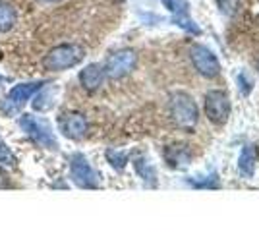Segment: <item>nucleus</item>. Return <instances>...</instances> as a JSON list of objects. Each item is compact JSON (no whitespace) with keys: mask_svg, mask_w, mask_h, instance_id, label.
I'll list each match as a JSON object with an SVG mask.
<instances>
[{"mask_svg":"<svg viewBox=\"0 0 259 232\" xmlns=\"http://www.w3.org/2000/svg\"><path fill=\"white\" fill-rule=\"evenodd\" d=\"M8 184H10V178H8V174L0 168V188H6Z\"/></svg>","mask_w":259,"mask_h":232,"instance_id":"4be33fe9","label":"nucleus"},{"mask_svg":"<svg viewBox=\"0 0 259 232\" xmlns=\"http://www.w3.org/2000/svg\"><path fill=\"white\" fill-rule=\"evenodd\" d=\"M0 163H4V165H16V157L12 155V151L6 147L4 142H0Z\"/></svg>","mask_w":259,"mask_h":232,"instance_id":"aec40b11","label":"nucleus"},{"mask_svg":"<svg viewBox=\"0 0 259 232\" xmlns=\"http://www.w3.org/2000/svg\"><path fill=\"white\" fill-rule=\"evenodd\" d=\"M20 124H22V128L29 133V137H31L37 145L49 147V149H56V147H58L56 137H54L53 130H51V126H49L45 120L35 118V116H31V114H27V116H23L22 120H20Z\"/></svg>","mask_w":259,"mask_h":232,"instance_id":"39448f33","label":"nucleus"},{"mask_svg":"<svg viewBox=\"0 0 259 232\" xmlns=\"http://www.w3.org/2000/svg\"><path fill=\"white\" fill-rule=\"evenodd\" d=\"M188 184H190V186H194V188H199V190L221 188V180H219V174H217V172H211V174H207V176L188 178Z\"/></svg>","mask_w":259,"mask_h":232,"instance_id":"4468645a","label":"nucleus"},{"mask_svg":"<svg viewBox=\"0 0 259 232\" xmlns=\"http://www.w3.org/2000/svg\"><path fill=\"white\" fill-rule=\"evenodd\" d=\"M162 2H164V6L172 12L174 16H184V14H188V4H186L184 0H162Z\"/></svg>","mask_w":259,"mask_h":232,"instance_id":"6ab92c4d","label":"nucleus"},{"mask_svg":"<svg viewBox=\"0 0 259 232\" xmlns=\"http://www.w3.org/2000/svg\"><path fill=\"white\" fill-rule=\"evenodd\" d=\"M16 20H18V16L10 4H0V33L10 31L16 25Z\"/></svg>","mask_w":259,"mask_h":232,"instance_id":"2eb2a0df","label":"nucleus"},{"mask_svg":"<svg viewBox=\"0 0 259 232\" xmlns=\"http://www.w3.org/2000/svg\"><path fill=\"white\" fill-rule=\"evenodd\" d=\"M83 56H85V51L79 44H60V47H54L45 56L43 66L51 72H62V70L77 66L83 60Z\"/></svg>","mask_w":259,"mask_h":232,"instance_id":"f03ea898","label":"nucleus"},{"mask_svg":"<svg viewBox=\"0 0 259 232\" xmlns=\"http://www.w3.org/2000/svg\"><path fill=\"white\" fill-rule=\"evenodd\" d=\"M107 159H108V163L114 166L116 170H122L124 166L128 165V153H124V151H118V149H108V151H107Z\"/></svg>","mask_w":259,"mask_h":232,"instance_id":"f3484780","label":"nucleus"},{"mask_svg":"<svg viewBox=\"0 0 259 232\" xmlns=\"http://www.w3.org/2000/svg\"><path fill=\"white\" fill-rule=\"evenodd\" d=\"M257 70H259V64H257Z\"/></svg>","mask_w":259,"mask_h":232,"instance_id":"b1692460","label":"nucleus"},{"mask_svg":"<svg viewBox=\"0 0 259 232\" xmlns=\"http://www.w3.org/2000/svg\"><path fill=\"white\" fill-rule=\"evenodd\" d=\"M54 95H56V87H51L43 91L41 95H37L35 101H33V109L35 111H47V109H51L54 105Z\"/></svg>","mask_w":259,"mask_h":232,"instance_id":"dca6fc26","label":"nucleus"},{"mask_svg":"<svg viewBox=\"0 0 259 232\" xmlns=\"http://www.w3.org/2000/svg\"><path fill=\"white\" fill-rule=\"evenodd\" d=\"M60 130L70 140H81L87 133V118L79 112H70L60 118Z\"/></svg>","mask_w":259,"mask_h":232,"instance_id":"1a4fd4ad","label":"nucleus"},{"mask_svg":"<svg viewBox=\"0 0 259 232\" xmlns=\"http://www.w3.org/2000/svg\"><path fill=\"white\" fill-rule=\"evenodd\" d=\"M207 118L213 124H225L230 116V99L225 91H209L205 95V103H203Z\"/></svg>","mask_w":259,"mask_h":232,"instance_id":"423d86ee","label":"nucleus"},{"mask_svg":"<svg viewBox=\"0 0 259 232\" xmlns=\"http://www.w3.org/2000/svg\"><path fill=\"white\" fill-rule=\"evenodd\" d=\"M236 79H238V85H240V89H242V93H244V95H249V91H251V87H253V85H251V81L248 79V76L242 72V74H238Z\"/></svg>","mask_w":259,"mask_h":232,"instance_id":"412c9836","label":"nucleus"},{"mask_svg":"<svg viewBox=\"0 0 259 232\" xmlns=\"http://www.w3.org/2000/svg\"><path fill=\"white\" fill-rule=\"evenodd\" d=\"M164 161L170 168H184L190 165L192 153L186 145H168L164 149Z\"/></svg>","mask_w":259,"mask_h":232,"instance_id":"f8f14e48","label":"nucleus"},{"mask_svg":"<svg viewBox=\"0 0 259 232\" xmlns=\"http://www.w3.org/2000/svg\"><path fill=\"white\" fill-rule=\"evenodd\" d=\"M105 77L107 76H105L103 66H99V64H89V66H85L79 72V83H81L83 89H87V91H97V89L103 85Z\"/></svg>","mask_w":259,"mask_h":232,"instance_id":"9d476101","label":"nucleus"},{"mask_svg":"<svg viewBox=\"0 0 259 232\" xmlns=\"http://www.w3.org/2000/svg\"><path fill=\"white\" fill-rule=\"evenodd\" d=\"M39 2H43V4H54V2H60V0H39Z\"/></svg>","mask_w":259,"mask_h":232,"instance_id":"5701e85b","label":"nucleus"},{"mask_svg":"<svg viewBox=\"0 0 259 232\" xmlns=\"http://www.w3.org/2000/svg\"><path fill=\"white\" fill-rule=\"evenodd\" d=\"M134 166H136V172L140 174V178L145 184H149V186H155V184H157V170H155V166L149 163V159L138 157V159L134 161Z\"/></svg>","mask_w":259,"mask_h":232,"instance_id":"ddd939ff","label":"nucleus"},{"mask_svg":"<svg viewBox=\"0 0 259 232\" xmlns=\"http://www.w3.org/2000/svg\"><path fill=\"white\" fill-rule=\"evenodd\" d=\"M257 168V147L253 144L246 145L238 157V170L244 178H251Z\"/></svg>","mask_w":259,"mask_h":232,"instance_id":"9b49d317","label":"nucleus"},{"mask_svg":"<svg viewBox=\"0 0 259 232\" xmlns=\"http://www.w3.org/2000/svg\"><path fill=\"white\" fill-rule=\"evenodd\" d=\"M70 170H72V180L79 188H97L99 186V174L93 170V166L87 163L83 155H74L72 157Z\"/></svg>","mask_w":259,"mask_h":232,"instance_id":"0eeeda50","label":"nucleus"},{"mask_svg":"<svg viewBox=\"0 0 259 232\" xmlns=\"http://www.w3.org/2000/svg\"><path fill=\"white\" fill-rule=\"evenodd\" d=\"M168 112H170V118L174 124L182 130H194L197 120H199V111H197L195 101L184 91L170 95Z\"/></svg>","mask_w":259,"mask_h":232,"instance_id":"f257e3e1","label":"nucleus"},{"mask_svg":"<svg viewBox=\"0 0 259 232\" xmlns=\"http://www.w3.org/2000/svg\"><path fill=\"white\" fill-rule=\"evenodd\" d=\"M43 85H45L43 81H31V83H22V85H16V87L8 93V99H6V103L2 105V111L8 112V114H12L16 109H20V107H22L23 103L31 97L35 91H39V89L43 87Z\"/></svg>","mask_w":259,"mask_h":232,"instance_id":"6e6552de","label":"nucleus"},{"mask_svg":"<svg viewBox=\"0 0 259 232\" xmlns=\"http://www.w3.org/2000/svg\"><path fill=\"white\" fill-rule=\"evenodd\" d=\"M0 81H2V77H0Z\"/></svg>","mask_w":259,"mask_h":232,"instance_id":"393cba45","label":"nucleus"},{"mask_svg":"<svg viewBox=\"0 0 259 232\" xmlns=\"http://www.w3.org/2000/svg\"><path fill=\"white\" fill-rule=\"evenodd\" d=\"M138 66V55L130 49H124V51H118L114 55H110L105 62V76L112 77V79H118V77L128 76L130 72H134Z\"/></svg>","mask_w":259,"mask_h":232,"instance_id":"7ed1b4c3","label":"nucleus"},{"mask_svg":"<svg viewBox=\"0 0 259 232\" xmlns=\"http://www.w3.org/2000/svg\"><path fill=\"white\" fill-rule=\"evenodd\" d=\"M217 6L221 14L225 16H234L240 10V0H217Z\"/></svg>","mask_w":259,"mask_h":232,"instance_id":"a211bd4d","label":"nucleus"},{"mask_svg":"<svg viewBox=\"0 0 259 232\" xmlns=\"http://www.w3.org/2000/svg\"><path fill=\"white\" fill-rule=\"evenodd\" d=\"M190 60L194 68L197 70V74H201L203 77H217L221 74V62L219 58L213 55L211 49H207L203 44H194L190 49Z\"/></svg>","mask_w":259,"mask_h":232,"instance_id":"20e7f679","label":"nucleus"}]
</instances>
